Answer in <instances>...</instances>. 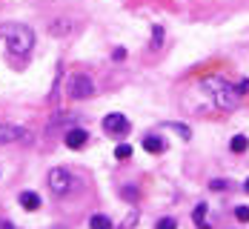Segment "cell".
<instances>
[{
  "label": "cell",
  "mask_w": 249,
  "mask_h": 229,
  "mask_svg": "<svg viewBox=\"0 0 249 229\" xmlns=\"http://www.w3.org/2000/svg\"><path fill=\"white\" fill-rule=\"evenodd\" d=\"M203 89L209 92V98L215 101V106H221V109H235V106L241 103V92H238V86L229 83V80L221 77V75L203 77Z\"/></svg>",
  "instance_id": "1"
},
{
  "label": "cell",
  "mask_w": 249,
  "mask_h": 229,
  "mask_svg": "<svg viewBox=\"0 0 249 229\" xmlns=\"http://www.w3.org/2000/svg\"><path fill=\"white\" fill-rule=\"evenodd\" d=\"M0 37L6 40V49L18 57H26L35 46V32L26 23H6L0 26Z\"/></svg>",
  "instance_id": "2"
},
{
  "label": "cell",
  "mask_w": 249,
  "mask_h": 229,
  "mask_svg": "<svg viewBox=\"0 0 249 229\" xmlns=\"http://www.w3.org/2000/svg\"><path fill=\"white\" fill-rule=\"evenodd\" d=\"M77 180L75 175L69 172V169H63V166H54L49 172V189L54 195H66V192H72V186H75Z\"/></svg>",
  "instance_id": "3"
},
{
  "label": "cell",
  "mask_w": 249,
  "mask_h": 229,
  "mask_svg": "<svg viewBox=\"0 0 249 229\" xmlns=\"http://www.w3.org/2000/svg\"><path fill=\"white\" fill-rule=\"evenodd\" d=\"M69 95L75 98V101H86V98H92L95 95V83H92V77L89 75H75L69 80Z\"/></svg>",
  "instance_id": "4"
},
{
  "label": "cell",
  "mask_w": 249,
  "mask_h": 229,
  "mask_svg": "<svg viewBox=\"0 0 249 229\" xmlns=\"http://www.w3.org/2000/svg\"><path fill=\"white\" fill-rule=\"evenodd\" d=\"M103 129H106L109 135H126V132H129V118L121 115V112H109V115L103 118Z\"/></svg>",
  "instance_id": "5"
},
{
  "label": "cell",
  "mask_w": 249,
  "mask_h": 229,
  "mask_svg": "<svg viewBox=\"0 0 249 229\" xmlns=\"http://www.w3.org/2000/svg\"><path fill=\"white\" fill-rule=\"evenodd\" d=\"M26 129L15 126V123H0V143H15V141H23Z\"/></svg>",
  "instance_id": "6"
},
{
  "label": "cell",
  "mask_w": 249,
  "mask_h": 229,
  "mask_svg": "<svg viewBox=\"0 0 249 229\" xmlns=\"http://www.w3.org/2000/svg\"><path fill=\"white\" fill-rule=\"evenodd\" d=\"M86 141H89V135H86L83 129H72V132H66V146H69V149H83Z\"/></svg>",
  "instance_id": "7"
},
{
  "label": "cell",
  "mask_w": 249,
  "mask_h": 229,
  "mask_svg": "<svg viewBox=\"0 0 249 229\" xmlns=\"http://www.w3.org/2000/svg\"><path fill=\"white\" fill-rule=\"evenodd\" d=\"M18 201H20V206H23V209H29V212L40 209V195H37V192H29V189H26V192H20V195H18Z\"/></svg>",
  "instance_id": "8"
},
{
  "label": "cell",
  "mask_w": 249,
  "mask_h": 229,
  "mask_svg": "<svg viewBox=\"0 0 249 229\" xmlns=\"http://www.w3.org/2000/svg\"><path fill=\"white\" fill-rule=\"evenodd\" d=\"M163 138H158V135H149V138H143V149L146 152H152V155H160L163 152Z\"/></svg>",
  "instance_id": "9"
},
{
  "label": "cell",
  "mask_w": 249,
  "mask_h": 229,
  "mask_svg": "<svg viewBox=\"0 0 249 229\" xmlns=\"http://www.w3.org/2000/svg\"><path fill=\"white\" fill-rule=\"evenodd\" d=\"M89 229H112V221L106 215H92L89 218Z\"/></svg>",
  "instance_id": "10"
},
{
  "label": "cell",
  "mask_w": 249,
  "mask_h": 229,
  "mask_svg": "<svg viewBox=\"0 0 249 229\" xmlns=\"http://www.w3.org/2000/svg\"><path fill=\"white\" fill-rule=\"evenodd\" d=\"M247 146H249V141L244 135H235V138L229 141V149H232V152H247Z\"/></svg>",
  "instance_id": "11"
},
{
  "label": "cell",
  "mask_w": 249,
  "mask_h": 229,
  "mask_svg": "<svg viewBox=\"0 0 249 229\" xmlns=\"http://www.w3.org/2000/svg\"><path fill=\"white\" fill-rule=\"evenodd\" d=\"M115 158H118V160H129V158H132V146H129V143H118V146H115Z\"/></svg>",
  "instance_id": "12"
},
{
  "label": "cell",
  "mask_w": 249,
  "mask_h": 229,
  "mask_svg": "<svg viewBox=\"0 0 249 229\" xmlns=\"http://www.w3.org/2000/svg\"><path fill=\"white\" fill-rule=\"evenodd\" d=\"M160 43H163V26H155L152 29V49H160Z\"/></svg>",
  "instance_id": "13"
},
{
  "label": "cell",
  "mask_w": 249,
  "mask_h": 229,
  "mask_svg": "<svg viewBox=\"0 0 249 229\" xmlns=\"http://www.w3.org/2000/svg\"><path fill=\"white\" fill-rule=\"evenodd\" d=\"M203 215H206V204H200L198 209H195V224H198V229H209L206 221H203Z\"/></svg>",
  "instance_id": "14"
},
{
  "label": "cell",
  "mask_w": 249,
  "mask_h": 229,
  "mask_svg": "<svg viewBox=\"0 0 249 229\" xmlns=\"http://www.w3.org/2000/svg\"><path fill=\"white\" fill-rule=\"evenodd\" d=\"M69 29H72V26L66 23V20H57V23H52V26H49L52 35H63V32H69Z\"/></svg>",
  "instance_id": "15"
},
{
  "label": "cell",
  "mask_w": 249,
  "mask_h": 229,
  "mask_svg": "<svg viewBox=\"0 0 249 229\" xmlns=\"http://www.w3.org/2000/svg\"><path fill=\"white\" fill-rule=\"evenodd\" d=\"M124 198H126V201H132V204H135V201L141 198V192H138V186H124Z\"/></svg>",
  "instance_id": "16"
},
{
  "label": "cell",
  "mask_w": 249,
  "mask_h": 229,
  "mask_svg": "<svg viewBox=\"0 0 249 229\" xmlns=\"http://www.w3.org/2000/svg\"><path fill=\"white\" fill-rule=\"evenodd\" d=\"M155 229H178V221H175V218H160Z\"/></svg>",
  "instance_id": "17"
},
{
  "label": "cell",
  "mask_w": 249,
  "mask_h": 229,
  "mask_svg": "<svg viewBox=\"0 0 249 229\" xmlns=\"http://www.w3.org/2000/svg\"><path fill=\"white\" fill-rule=\"evenodd\" d=\"M235 218H238L241 224H247L249 221V206H238V209H235Z\"/></svg>",
  "instance_id": "18"
},
{
  "label": "cell",
  "mask_w": 249,
  "mask_h": 229,
  "mask_svg": "<svg viewBox=\"0 0 249 229\" xmlns=\"http://www.w3.org/2000/svg\"><path fill=\"white\" fill-rule=\"evenodd\" d=\"M135 221H138V212H132V215H129V218L124 221V227H121V229H129L132 224H135Z\"/></svg>",
  "instance_id": "19"
},
{
  "label": "cell",
  "mask_w": 249,
  "mask_h": 229,
  "mask_svg": "<svg viewBox=\"0 0 249 229\" xmlns=\"http://www.w3.org/2000/svg\"><path fill=\"white\" fill-rule=\"evenodd\" d=\"M209 186H212V189H226V180H212Z\"/></svg>",
  "instance_id": "20"
},
{
  "label": "cell",
  "mask_w": 249,
  "mask_h": 229,
  "mask_svg": "<svg viewBox=\"0 0 249 229\" xmlns=\"http://www.w3.org/2000/svg\"><path fill=\"white\" fill-rule=\"evenodd\" d=\"M112 57H115V60H124V57H126V49H115V54H112Z\"/></svg>",
  "instance_id": "21"
},
{
  "label": "cell",
  "mask_w": 249,
  "mask_h": 229,
  "mask_svg": "<svg viewBox=\"0 0 249 229\" xmlns=\"http://www.w3.org/2000/svg\"><path fill=\"white\" fill-rule=\"evenodd\" d=\"M0 229H18L12 221H0Z\"/></svg>",
  "instance_id": "22"
},
{
  "label": "cell",
  "mask_w": 249,
  "mask_h": 229,
  "mask_svg": "<svg viewBox=\"0 0 249 229\" xmlns=\"http://www.w3.org/2000/svg\"><path fill=\"white\" fill-rule=\"evenodd\" d=\"M247 192H249V178H247Z\"/></svg>",
  "instance_id": "23"
}]
</instances>
